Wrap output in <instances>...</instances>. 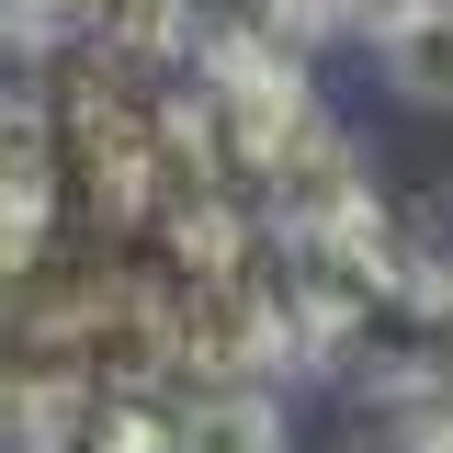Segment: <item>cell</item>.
<instances>
[{
	"label": "cell",
	"instance_id": "cell-1",
	"mask_svg": "<svg viewBox=\"0 0 453 453\" xmlns=\"http://www.w3.org/2000/svg\"><path fill=\"white\" fill-rule=\"evenodd\" d=\"M329 374H340V386L396 396V408L453 396V283H431V273L396 261V273L329 329Z\"/></svg>",
	"mask_w": 453,
	"mask_h": 453
},
{
	"label": "cell",
	"instance_id": "cell-2",
	"mask_svg": "<svg viewBox=\"0 0 453 453\" xmlns=\"http://www.w3.org/2000/svg\"><path fill=\"white\" fill-rule=\"evenodd\" d=\"M23 35L46 46H91V57H181L193 0H0Z\"/></svg>",
	"mask_w": 453,
	"mask_h": 453
},
{
	"label": "cell",
	"instance_id": "cell-3",
	"mask_svg": "<svg viewBox=\"0 0 453 453\" xmlns=\"http://www.w3.org/2000/svg\"><path fill=\"white\" fill-rule=\"evenodd\" d=\"M170 453H283V386H193Z\"/></svg>",
	"mask_w": 453,
	"mask_h": 453
},
{
	"label": "cell",
	"instance_id": "cell-4",
	"mask_svg": "<svg viewBox=\"0 0 453 453\" xmlns=\"http://www.w3.org/2000/svg\"><path fill=\"white\" fill-rule=\"evenodd\" d=\"M374 46H386V80L408 91V103L453 113V0H408Z\"/></svg>",
	"mask_w": 453,
	"mask_h": 453
},
{
	"label": "cell",
	"instance_id": "cell-5",
	"mask_svg": "<svg viewBox=\"0 0 453 453\" xmlns=\"http://www.w3.org/2000/svg\"><path fill=\"white\" fill-rule=\"evenodd\" d=\"M396 261L431 273V283H453V181H431L419 204H396Z\"/></svg>",
	"mask_w": 453,
	"mask_h": 453
},
{
	"label": "cell",
	"instance_id": "cell-6",
	"mask_svg": "<svg viewBox=\"0 0 453 453\" xmlns=\"http://www.w3.org/2000/svg\"><path fill=\"white\" fill-rule=\"evenodd\" d=\"M363 453H419V442H408V431H386V442H363Z\"/></svg>",
	"mask_w": 453,
	"mask_h": 453
},
{
	"label": "cell",
	"instance_id": "cell-7",
	"mask_svg": "<svg viewBox=\"0 0 453 453\" xmlns=\"http://www.w3.org/2000/svg\"><path fill=\"white\" fill-rule=\"evenodd\" d=\"M12 35H23V23H12V12H0V46H12Z\"/></svg>",
	"mask_w": 453,
	"mask_h": 453
}]
</instances>
